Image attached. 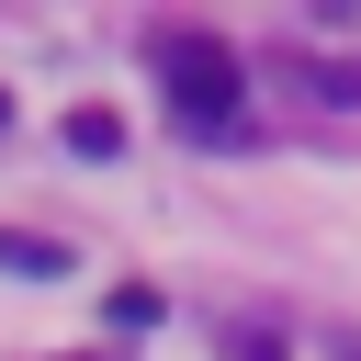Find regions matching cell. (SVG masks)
Masks as SVG:
<instances>
[{
  "mask_svg": "<svg viewBox=\"0 0 361 361\" xmlns=\"http://www.w3.org/2000/svg\"><path fill=\"white\" fill-rule=\"evenodd\" d=\"M158 79H169V113H180V124H203V135H226V124H237L248 68H237V45H226V34H158Z\"/></svg>",
  "mask_w": 361,
  "mask_h": 361,
  "instance_id": "6da1fadb",
  "label": "cell"
},
{
  "mask_svg": "<svg viewBox=\"0 0 361 361\" xmlns=\"http://www.w3.org/2000/svg\"><path fill=\"white\" fill-rule=\"evenodd\" d=\"M0 271H11V282H68L79 259H68L56 237H23V226H0Z\"/></svg>",
  "mask_w": 361,
  "mask_h": 361,
  "instance_id": "7a4b0ae2",
  "label": "cell"
},
{
  "mask_svg": "<svg viewBox=\"0 0 361 361\" xmlns=\"http://www.w3.org/2000/svg\"><path fill=\"white\" fill-rule=\"evenodd\" d=\"M113 147H124V124H113L102 102H79V113H68V158H113Z\"/></svg>",
  "mask_w": 361,
  "mask_h": 361,
  "instance_id": "3957f363",
  "label": "cell"
},
{
  "mask_svg": "<svg viewBox=\"0 0 361 361\" xmlns=\"http://www.w3.org/2000/svg\"><path fill=\"white\" fill-rule=\"evenodd\" d=\"M293 79H305V90H316V102H338V113H350V102H361V68H327V56H293Z\"/></svg>",
  "mask_w": 361,
  "mask_h": 361,
  "instance_id": "277c9868",
  "label": "cell"
},
{
  "mask_svg": "<svg viewBox=\"0 0 361 361\" xmlns=\"http://www.w3.org/2000/svg\"><path fill=\"white\" fill-rule=\"evenodd\" d=\"M237 361H282V350H237Z\"/></svg>",
  "mask_w": 361,
  "mask_h": 361,
  "instance_id": "5b68a950",
  "label": "cell"
},
{
  "mask_svg": "<svg viewBox=\"0 0 361 361\" xmlns=\"http://www.w3.org/2000/svg\"><path fill=\"white\" fill-rule=\"evenodd\" d=\"M0 124H11V90H0Z\"/></svg>",
  "mask_w": 361,
  "mask_h": 361,
  "instance_id": "8992f818",
  "label": "cell"
}]
</instances>
